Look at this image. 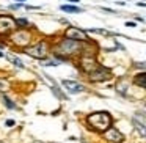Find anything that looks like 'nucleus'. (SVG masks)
<instances>
[{"instance_id": "6e6552de", "label": "nucleus", "mask_w": 146, "mask_h": 143, "mask_svg": "<svg viewBox=\"0 0 146 143\" xmlns=\"http://www.w3.org/2000/svg\"><path fill=\"white\" fill-rule=\"evenodd\" d=\"M66 38L68 39H72V41H86L88 36L83 30L76 29V27H71V29L66 30Z\"/></svg>"}, {"instance_id": "6ab92c4d", "label": "nucleus", "mask_w": 146, "mask_h": 143, "mask_svg": "<svg viewBox=\"0 0 146 143\" xmlns=\"http://www.w3.org/2000/svg\"><path fill=\"white\" fill-rule=\"evenodd\" d=\"M16 25L25 27V25H29V21H27V19H17V21H16Z\"/></svg>"}, {"instance_id": "b1692460", "label": "nucleus", "mask_w": 146, "mask_h": 143, "mask_svg": "<svg viewBox=\"0 0 146 143\" xmlns=\"http://www.w3.org/2000/svg\"><path fill=\"white\" fill-rule=\"evenodd\" d=\"M0 57H3V54H2V52H0Z\"/></svg>"}, {"instance_id": "7ed1b4c3", "label": "nucleus", "mask_w": 146, "mask_h": 143, "mask_svg": "<svg viewBox=\"0 0 146 143\" xmlns=\"http://www.w3.org/2000/svg\"><path fill=\"white\" fill-rule=\"evenodd\" d=\"M47 52H49V46H47V43H44V41H41V43H38V44L32 46V47L25 49L27 55H30V57H33V58H39V60L47 57Z\"/></svg>"}, {"instance_id": "f257e3e1", "label": "nucleus", "mask_w": 146, "mask_h": 143, "mask_svg": "<svg viewBox=\"0 0 146 143\" xmlns=\"http://www.w3.org/2000/svg\"><path fill=\"white\" fill-rule=\"evenodd\" d=\"M88 124L94 130L105 132L111 126V116L107 112H96V113H91L88 116Z\"/></svg>"}, {"instance_id": "f3484780", "label": "nucleus", "mask_w": 146, "mask_h": 143, "mask_svg": "<svg viewBox=\"0 0 146 143\" xmlns=\"http://www.w3.org/2000/svg\"><path fill=\"white\" fill-rule=\"evenodd\" d=\"M8 88H10V83H8L5 79H0V93L8 91Z\"/></svg>"}, {"instance_id": "f03ea898", "label": "nucleus", "mask_w": 146, "mask_h": 143, "mask_svg": "<svg viewBox=\"0 0 146 143\" xmlns=\"http://www.w3.org/2000/svg\"><path fill=\"white\" fill-rule=\"evenodd\" d=\"M80 51V44L77 41H72V39H63L60 43V46L57 47V55H63V57H69V55H74Z\"/></svg>"}, {"instance_id": "f8f14e48", "label": "nucleus", "mask_w": 146, "mask_h": 143, "mask_svg": "<svg viewBox=\"0 0 146 143\" xmlns=\"http://www.w3.org/2000/svg\"><path fill=\"white\" fill-rule=\"evenodd\" d=\"M133 83L138 85V86H141V88H145V86H146V74L145 72L137 74V76L133 77Z\"/></svg>"}, {"instance_id": "412c9836", "label": "nucleus", "mask_w": 146, "mask_h": 143, "mask_svg": "<svg viewBox=\"0 0 146 143\" xmlns=\"http://www.w3.org/2000/svg\"><path fill=\"white\" fill-rule=\"evenodd\" d=\"M126 25H127V27H135L137 24H135V22H126Z\"/></svg>"}, {"instance_id": "4be33fe9", "label": "nucleus", "mask_w": 146, "mask_h": 143, "mask_svg": "<svg viewBox=\"0 0 146 143\" xmlns=\"http://www.w3.org/2000/svg\"><path fill=\"white\" fill-rule=\"evenodd\" d=\"M69 2H72V3H77V2H79V0H69Z\"/></svg>"}, {"instance_id": "39448f33", "label": "nucleus", "mask_w": 146, "mask_h": 143, "mask_svg": "<svg viewBox=\"0 0 146 143\" xmlns=\"http://www.w3.org/2000/svg\"><path fill=\"white\" fill-rule=\"evenodd\" d=\"M88 77H90L91 82H104V80H107L108 77H110V71H108L107 68L98 65L94 69H91L88 72Z\"/></svg>"}, {"instance_id": "9b49d317", "label": "nucleus", "mask_w": 146, "mask_h": 143, "mask_svg": "<svg viewBox=\"0 0 146 143\" xmlns=\"http://www.w3.org/2000/svg\"><path fill=\"white\" fill-rule=\"evenodd\" d=\"M96 66H98V63H96V60L93 57H83L82 58V68L86 71V74H88L91 69H94Z\"/></svg>"}, {"instance_id": "423d86ee", "label": "nucleus", "mask_w": 146, "mask_h": 143, "mask_svg": "<svg viewBox=\"0 0 146 143\" xmlns=\"http://www.w3.org/2000/svg\"><path fill=\"white\" fill-rule=\"evenodd\" d=\"M16 21L10 16H0V36H7L14 32Z\"/></svg>"}, {"instance_id": "0eeeda50", "label": "nucleus", "mask_w": 146, "mask_h": 143, "mask_svg": "<svg viewBox=\"0 0 146 143\" xmlns=\"http://www.w3.org/2000/svg\"><path fill=\"white\" fill-rule=\"evenodd\" d=\"M133 127L138 130L141 137L146 135V116L143 112H138V113L133 115Z\"/></svg>"}, {"instance_id": "9d476101", "label": "nucleus", "mask_w": 146, "mask_h": 143, "mask_svg": "<svg viewBox=\"0 0 146 143\" xmlns=\"http://www.w3.org/2000/svg\"><path fill=\"white\" fill-rule=\"evenodd\" d=\"M61 83H63V86L71 93V94H76V93L83 91V85L79 83V82H76V80H63Z\"/></svg>"}, {"instance_id": "a211bd4d", "label": "nucleus", "mask_w": 146, "mask_h": 143, "mask_svg": "<svg viewBox=\"0 0 146 143\" xmlns=\"http://www.w3.org/2000/svg\"><path fill=\"white\" fill-rule=\"evenodd\" d=\"M58 63H60V61H57V60H44V61H41L42 66H57Z\"/></svg>"}, {"instance_id": "2eb2a0df", "label": "nucleus", "mask_w": 146, "mask_h": 143, "mask_svg": "<svg viewBox=\"0 0 146 143\" xmlns=\"http://www.w3.org/2000/svg\"><path fill=\"white\" fill-rule=\"evenodd\" d=\"M7 58H8V60H10L11 63L14 65V66L21 68V69H22V68H24V63H22V61H21V60H19V58H17V57H14V55H7Z\"/></svg>"}, {"instance_id": "ddd939ff", "label": "nucleus", "mask_w": 146, "mask_h": 143, "mask_svg": "<svg viewBox=\"0 0 146 143\" xmlns=\"http://www.w3.org/2000/svg\"><path fill=\"white\" fill-rule=\"evenodd\" d=\"M61 11H66V13H82V10L79 7H72V5H63Z\"/></svg>"}, {"instance_id": "5701e85b", "label": "nucleus", "mask_w": 146, "mask_h": 143, "mask_svg": "<svg viewBox=\"0 0 146 143\" xmlns=\"http://www.w3.org/2000/svg\"><path fill=\"white\" fill-rule=\"evenodd\" d=\"M17 2H21V3H22V2H25V0H17Z\"/></svg>"}, {"instance_id": "4468645a", "label": "nucleus", "mask_w": 146, "mask_h": 143, "mask_svg": "<svg viewBox=\"0 0 146 143\" xmlns=\"http://www.w3.org/2000/svg\"><path fill=\"white\" fill-rule=\"evenodd\" d=\"M126 90H127V82L126 80H119L116 83V91L121 93V94H126Z\"/></svg>"}, {"instance_id": "dca6fc26", "label": "nucleus", "mask_w": 146, "mask_h": 143, "mask_svg": "<svg viewBox=\"0 0 146 143\" xmlns=\"http://www.w3.org/2000/svg\"><path fill=\"white\" fill-rule=\"evenodd\" d=\"M3 102H5V105H7L8 108H10V110H16V104H14L13 101H11L10 98H8V96H3Z\"/></svg>"}, {"instance_id": "20e7f679", "label": "nucleus", "mask_w": 146, "mask_h": 143, "mask_svg": "<svg viewBox=\"0 0 146 143\" xmlns=\"http://www.w3.org/2000/svg\"><path fill=\"white\" fill-rule=\"evenodd\" d=\"M10 38H11V41H13V44L19 46V47H25V46L30 44V41H32V35H30V32H25V30L13 32Z\"/></svg>"}, {"instance_id": "aec40b11", "label": "nucleus", "mask_w": 146, "mask_h": 143, "mask_svg": "<svg viewBox=\"0 0 146 143\" xmlns=\"http://www.w3.org/2000/svg\"><path fill=\"white\" fill-rule=\"evenodd\" d=\"M7 126L13 127V126H14V121H13V120H8V121H7Z\"/></svg>"}, {"instance_id": "1a4fd4ad", "label": "nucleus", "mask_w": 146, "mask_h": 143, "mask_svg": "<svg viewBox=\"0 0 146 143\" xmlns=\"http://www.w3.org/2000/svg\"><path fill=\"white\" fill-rule=\"evenodd\" d=\"M105 138L111 143H121L123 142V134H121L119 130H116L115 127H108V129L105 130Z\"/></svg>"}]
</instances>
